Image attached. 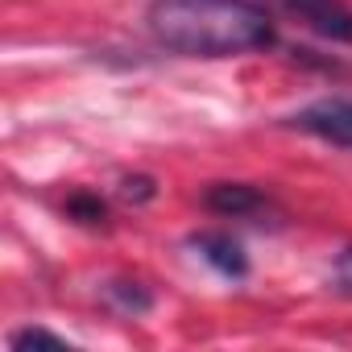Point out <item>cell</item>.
Segmentation results:
<instances>
[{"instance_id":"5b68a950","label":"cell","mask_w":352,"mask_h":352,"mask_svg":"<svg viewBox=\"0 0 352 352\" xmlns=\"http://www.w3.org/2000/svg\"><path fill=\"white\" fill-rule=\"evenodd\" d=\"M191 249H195L216 274H224V278H232V282L249 274V257H245L241 241H232L228 232H204V236L191 241Z\"/></svg>"},{"instance_id":"6da1fadb","label":"cell","mask_w":352,"mask_h":352,"mask_svg":"<svg viewBox=\"0 0 352 352\" xmlns=\"http://www.w3.org/2000/svg\"><path fill=\"white\" fill-rule=\"evenodd\" d=\"M149 34L187 58H236L274 42V21L257 0H153Z\"/></svg>"},{"instance_id":"ba28073f","label":"cell","mask_w":352,"mask_h":352,"mask_svg":"<svg viewBox=\"0 0 352 352\" xmlns=\"http://www.w3.org/2000/svg\"><path fill=\"white\" fill-rule=\"evenodd\" d=\"M67 212H71L75 220H83V224H100V220L108 216V212H104V199H100V195H71Z\"/></svg>"},{"instance_id":"3957f363","label":"cell","mask_w":352,"mask_h":352,"mask_svg":"<svg viewBox=\"0 0 352 352\" xmlns=\"http://www.w3.org/2000/svg\"><path fill=\"white\" fill-rule=\"evenodd\" d=\"M282 5L315 34L336 38V42H352V9L344 0H282Z\"/></svg>"},{"instance_id":"8992f818","label":"cell","mask_w":352,"mask_h":352,"mask_svg":"<svg viewBox=\"0 0 352 352\" xmlns=\"http://www.w3.org/2000/svg\"><path fill=\"white\" fill-rule=\"evenodd\" d=\"M104 298L120 311V315H145L153 307V294L141 286V282H108L104 286Z\"/></svg>"},{"instance_id":"52a82bcc","label":"cell","mask_w":352,"mask_h":352,"mask_svg":"<svg viewBox=\"0 0 352 352\" xmlns=\"http://www.w3.org/2000/svg\"><path fill=\"white\" fill-rule=\"evenodd\" d=\"M9 344H13V348H71L63 336H54V331H46V327H25V331H17Z\"/></svg>"},{"instance_id":"9c48e42d","label":"cell","mask_w":352,"mask_h":352,"mask_svg":"<svg viewBox=\"0 0 352 352\" xmlns=\"http://www.w3.org/2000/svg\"><path fill=\"white\" fill-rule=\"evenodd\" d=\"M331 278H336V290L352 298V249H344V253L336 257V270H331Z\"/></svg>"},{"instance_id":"30bf717a","label":"cell","mask_w":352,"mask_h":352,"mask_svg":"<svg viewBox=\"0 0 352 352\" xmlns=\"http://www.w3.org/2000/svg\"><path fill=\"white\" fill-rule=\"evenodd\" d=\"M120 195L124 199H153V183L149 179H124L120 183Z\"/></svg>"},{"instance_id":"7a4b0ae2","label":"cell","mask_w":352,"mask_h":352,"mask_svg":"<svg viewBox=\"0 0 352 352\" xmlns=\"http://www.w3.org/2000/svg\"><path fill=\"white\" fill-rule=\"evenodd\" d=\"M290 124L319 137V141L352 149V100H315V104L298 108L290 116Z\"/></svg>"},{"instance_id":"277c9868","label":"cell","mask_w":352,"mask_h":352,"mask_svg":"<svg viewBox=\"0 0 352 352\" xmlns=\"http://www.w3.org/2000/svg\"><path fill=\"white\" fill-rule=\"evenodd\" d=\"M204 204H208V212H216V216H224V220H257V216H265L274 204H270V195H261L257 187H249V183H216L208 195H204Z\"/></svg>"}]
</instances>
